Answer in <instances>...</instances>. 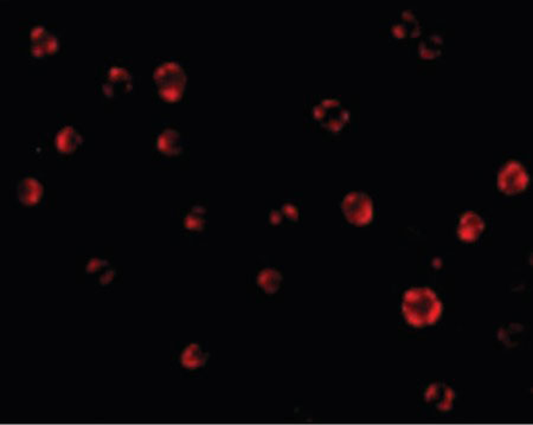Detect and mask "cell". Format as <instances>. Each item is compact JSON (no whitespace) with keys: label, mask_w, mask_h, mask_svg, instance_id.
<instances>
[{"label":"cell","mask_w":533,"mask_h":425,"mask_svg":"<svg viewBox=\"0 0 533 425\" xmlns=\"http://www.w3.org/2000/svg\"><path fill=\"white\" fill-rule=\"evenodd\" d=\"M403 315L413 327L434 324L442 314V303L428 288H413L406 291L402 303Z\"/></svg>","instance_id":"6da1fadb"},{"label":"cell","mask_w":533,"mask_h":425,"mask_svg":"<svg viewBox=\"0 0 533 425\" xmlns=\"http://www.w3.org/2000/svg\"><path fill=\"white\" fill-rule=\"evenodd\" d=\"M153 79L158 93L165 101H178L183 96L187 75L180 64L175 62L161 64L154 71Z\"/></svg>","instance_id":"7a4b0ae2"},{"label":"cell","mask_w":533,"mask_h":425,"mask_svg":"<svg viewBox=\"0 0 533 425\" xmlns=\"http://www.w3.org/2000/svg\"><path fill=\"white\" fill-rule=\"evenodd\" d=\"M344 216L353 225H368L373 218L372 199L364 192H350L341 203Z\"/></svg>","instance_id":"3957f363"},{"label":"cell","mask_w":533,"mask_h":425,"mask_svg":"<svg viewBox=\"0 0 533 425\" xmlns=\"http://www.w3.org/2000/svg\"><path fill=\"white\" fill-rule=\"evenodd\" d=\"M314 118L330 132H340L349 121V112L338 100L326 99L314 108Z\"/></svg>","instance_id":"277c9868"},{"label":"cell","mask_w":533,"mask_h":425,"mask_svg":"<svg viewBox=\"0 0 533 425\" xmlns=\"http://www.w3.org/2000/svg\"><path fill=\"white\" fill-rule=\"evenodd\" d=\"M529 184V175L518 161L507 163L498 176V187L503 194H517L525 190Z\"/></svg>","instance_id":"5b68a950"},{"label":"cell","mask_w":533,"mask_h":425,"mask_svg":"<svg viewBox=\"0 0 533 425\" xmlns=\"http://www.w3.org/2000/svg\"><path fill=\"white\" fill-rule=\"evenodd\" d=\"M31 53L37 58L55 53L60 48L58 39L44 27H35L31 32Z\"/></svg>","instance_id":"8992f818"},{"label":"cell","mask_w":533,"mask_h":425,"mask_svg":"<svg viewBox=\"0 0 533 425\" xmlns=\"http://www.w3.org/2000/svg\"><path fill=\"white\" fill-rule=\"evenodd\" d=\"M44 194V187L39 180L34 177L23 178L17 186V197L19 202L27 206L37 205Z\"/></svg>","instance_id":"52a82bcc"},{"label":"cell","mask_w":533,"mask_h":425,"mask_svg":"<svg viewBox=\"0 0 533 425\" xmlns=\"http://www.w3.org/2000/svg\"><path fill=\"white\" fill-rule=\"evenodd\" d=\"M485 229V223L479 215L472 211L465 212L460 220L458 235L463 242H475Z\"/></svg>","instance_id":"ba28073f"},{"label":"cell","mask_w":533,"mask_h":425,"mask_svg":"<svg viewBox=\"0 0 533 425\" xmlns=\"http://www.w3.org/2000/svg\"><path fill=\"white\" fill-rule=\"evenodd\" d=\"M454 398L455 392L442 383L432 384L425 391V400L428 403L435 404V407L441 411L451 410Z\"/></svg>","instance_id":"9c48e42d"},{"label":"cell","mask_w":533,"mask_h":425,"mask_svg":"<svg viewBox=\"0 0 533 425\" xmlns=\"http://www.w3.org/2000/svg\"><path fill=\"white\" fill-rule=\"evenodd\" d=\"M83 139L74 127L67 126L61 129L55 138V146L60 153L70 154L82 145Z\"/></svg>","instance_id":"30bf717a"},{"label":"cell","mask_w":533,"mask_h":425,"mask_svg":"<svg viewBox=\"0 0 533 425\" xmlns=\"http://www.w3.org/2000/svg\"><path fill=\"white\" fill-rule=\"evenodd\" d=\"M157 147L161 153L168 157L177 156L183 151V139L175 129H165L157 139Z\"/></svg>","instance_id":"8fae6325"},{"label":"cell","mask_w":533,"mask_h":425,"mask_svg":"<svg viewBox=\"0 0 533 425\" xmlns=\"http://www.w3.org/2000/svg\"><path fill=\"white\" fill-rule=\"evenodd\" d=\"M209 360V355L204 352L201 345L197 343H190L184 348L180 362L185 369H196L203 367Z\"/></svg>","instance_id":"7c38bea8"},{"label":"cell","mask_w":533,"mask_h":425,"mask_svg":"<svg viewBox=\"0 0 533 425\" xmlns=\"http://www.w3.org/2000/svg\"><path fill=\"white\" fill-rule=\"evenodd\" d=\"M132 76L123 68H113L108 72V83L106 84L105 93L109 95V91H121L130 90L132 88Z\"/></svg>","instance_id":"4fadbf2b"},{"label":"cell","mask_w":533,"mask_h":425,"mask_svg":"<svg viewBox=\"0 0 533 425\" xmlns=\"http://www.w3.org/2000/svg\"><path fill=\"white\" fill-rule=\"evenodd\" d=\"M281 282H282V275L276 269H263L258 274V284L267 294H274L279 291Z\"/></svg>","instance_id":"5bb4252c"},{"label":"cell","mask_w":533,"mask_h":425,"mask_svg":"<svg viewBox=\"0 0 533 425\" xmlns=\"http://www.w3.org/2000/svg\"><path fill=\"white\" fill-rule=\"evenodd\" d=\"M204 213L206 210L201 206H194L192 211L187 215V218L184 220V225L187 230L192 231H199L204 227L206 220H204Z\"/></svg>","instance_id":"9a60e30c"},{"label":"cell","mask_w":533,"mask_h":425,"mask_svg":"<svg viewBox=\"0 0 533 425\" xmlns=\"http://www.w3.org/2000/svg\"><path fill=\"white\" fill-rule=\"evenodd\" d=\"M282 211H284V215H286L289 220H298V209H296L294 205H291V204H286V205L282 208Z\"/></svg>","instance_id":"2e32d148"}]
</instances>
